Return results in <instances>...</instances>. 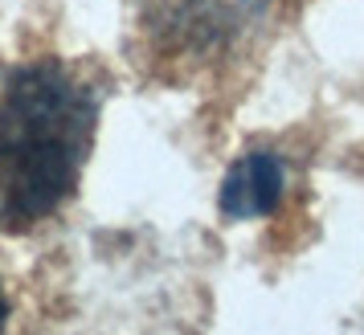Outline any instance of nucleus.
Wrapping results in <instances>:
<instances>
[{"instance_id": "1", "label": "nucleus", "mask_w": 364, "mask_h": 335, "mask_svg": "<svg viewBox=\"0 0 364 335\" xmlns=\"http://www.w3.org/2000/svg\"><path fill=\"white\" fill-rule=\"evenodd\" d=\"M99 99L58 62L0 74V229H29L66 201L95 143Z\"/></svg>"}, {"instance_id": "2", "label": "nucleus", "mask_w": 364, "mask_h": 335, "mask_svg": "<svg viewBox=\"0 0 364 335\" xmlns=\"http://www.w3.org/2000/svg\"><path fill=\"white\" fill-rule=\"evenodd\" d=\"M287 188V172L282 160L270 151H250L237 164L225 172L221 180V213L230 221H246V217H266L274 213Z\"/></svg>"}, {"instance_id": "3", "label": "nucleus", "mask_w": 364, "mask_h": 335, "mask_svg": "<svg viewBox=\"0 0 364 335\" xmlns=\"http://www.w3.org/2000/svg\"><path fill=\"white\" fill-rule=\"evenodd\" d=\"M4 319H9V302H4V290H0V331H4Z\"/></svg>"}]
</instances>
